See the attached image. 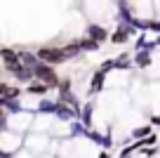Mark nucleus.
<instances>
[{
	"label": "nucleus",
	"instance_id": "obj_1",
	"mask_svg": "<svg viewBox=\"0 0 160 158\" xmlns=\"http://www.w3.org/2000/svg\"><path fill=\"white\" fill-rule=\"evenodd\" d=\"M40 59H45V61H61V59H64V52H59V50H54V47H45V50H40Z\"/></svg>",
	"mask_w": 160,
	"mask_h": 158
},
{
	"label": "nucleus",
	"instance_id": "obj_2",
	"mask_svg": "<svg viewBox=\"0 0 160 158\" xmlns=\"http://www.w3.org/2000/svg\"><path fill=\"white\" fill-rule=\"evenodd\" d=\"M38 73L42 76V78H45V80H54V76H52V71H45V69H40Z\"/></svg>",
	"mask_w": 160,
	"mask_h": 158
}]
</instances>
